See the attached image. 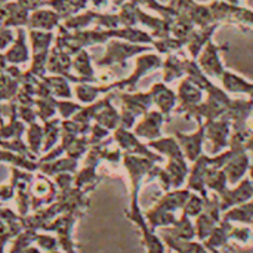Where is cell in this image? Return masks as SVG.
<instances>
[{"instance_id":"cell-1","label":"cell","mask_w":253,"mask_h":253,"mask_svg":"<svg viewBox=\"0 0 253 253\" xmlns=\"http://www.w3.org/2000/svg\"><path fill=\"white\" fill-rule=\"evenodd\" d=\"M150 50H153L151 44H138L120 39H111L105 43V52L96 61V67L110 68L114 65H126L130 58H136L138 55Z\"/></svg>"},{"instance_id":"cell-2","label":"cell","mask_w":253,"mask_h":253,"mask_svg":"<svg viewBox=\"0 0 253 253\" xmlns=\"http://www.w3.org/2000/svg\"><path fill=\"white\" fill-rule=\"evenodd\" d=\"M163 65V58L160 53H154V52H144L141 55H138L135 58V65H133V71L122 80H116L113 82L114 84V92H125V90H135L136 84L139 83V80L145 76H148L150 73L162 68Z\"/></svg>"},{"instance_id":"cell-3","label":"cell","mask_w":253,"mask_h":253,"mask_svg":"<svg viewBox=\"0 0 253 253\" xmlns=\"http://www.w3.org/2000/svg\"><path fill=\"white\" fill-rule=\"evenodd\" d=\"M215 22L234 24L243 30L253 28V10L242 4H230L224 0H213L209 3Z\"/></svg>"},{"instance_id":"cell-4","label":"cell","mask_w":253,"mask_h":253,"mask_svg":"<svg viewBox=\"0 0 253 253\" xmlns=\"http://www.w3.org/2000/svg\"><path fill=\"white\" fill-rule=\"evenodd\" d=\"M113 139L114 144L125 153V154H135L141 157H147L156 163H160L163 159L159 153H156L147 142H142L141 138H138L132 129H125V127H117L113 132Z\"/></svg>"},{"instance_id":"cell-5","label":"cell","mask_w":253,"mask_h":253,"mask_svg":"<svg viewBox=\"0 0 253 253\" xmlns=\"http://www.w3.org/2000/svg\"><path fill=\"white\" fill-rule=\"evenodd\" d=\"M80 216L82 215L79 213H61L53 221H50L42 231L53 233L64 253H77L76 245L73 242V228Z\"/></svg>"},{"instance_id":"cell-6","label":"cell","mask_w":253,"mask_h":253,"mask_svg":"<svg viewBox=\"0 0 253 253\" xmlns=\"http://www.w3.org/2000/svg\"><path fill=\"white\" fill-rule=\"evenodd\" d=\"M30 193H31V212H36L44 206H49L58 197V188L55 182L49 176L43 175L42 172L34 173Z\"/></svg>"},{"instance_id":"cell-7","label":"cell","mask_w":253,"mask_h":253,"mask_svg":"<svg viewBox=\"0 0 253 253\" xmlns=\"http://www.w3.org/2000/svg\"><path fill=\"white\" fill-rule=\"evenodd\" d=\"M205 127H206V139L212 145V154H219L230 147L233 126H231V120L227 116L205 122Z\"/></svg>"},{"instance_id":"cell-8","label":"cell","mask_w":253,"mask_h":253,"mask_svg":"<svg viewBox=\"0 0 253 253\" xmlns=\"http://www.w3.org/2000/svg\"><path fill=\"white\" fill-rule=\"evenodd\" d=\"M227 46H219L215 44L213 40H211L203 50L200 52V55L197 56V64L200 65V68L203 70V73L211 77V79H221V76L224 74V71L227 70L224 67L222 58H221V52L227 50Z\"/></svg>"},{"instance_id":"cell-9","label":"cell","mask_w":253,"mask_h":253,"mask_svg":"<svg viewBox=\"0 0 253 253\" xmlns=\"http://www.w3.org/2000/svg\"><path fill=\"white\" fill-rule=\"evenodd\" d=\"M199 127L194 132H176V139L184 151V156L188 162L194 163L200 156H203V145L206 141V127L205 122L197 123Z\"/></svg>"},{"instance_id":"cell-10","label":"cell","mask_w":253,"mask_h":253,"mask_svg":"<svg viewBox=\"0 0 253 253\" xmlns=\"http://www.w3.org/2000/svg\"><path fill=\"white\" fill-rule=\"evenodd\" d=\"M169 122L168 117L160 113L159 110H150L147 111L139 122H136L135 127H133V133L144 139L145 142L157 139L162 136V126Z\"/></svg>"},{"instance_id":"cell-11","label":"cell","mask_w":253,"mask_h":253,"mask_svg":"<svg viewBox=\"0 0 253 253\" xmlns=\"http://www.w3.org/2000/svg\"><path fill=\"white\" fill-rule=\"evenodd\" d=\"M203 89L194 83L190 77H184V80L179 83L178 86V92H176V96H178V105L173 111V114L176 116H182L187 110L199 105L203 102L205 96H203Z\"/></svg>"},{"instance_id":"cell-12","label":"cell","mask_w":253,"mask_h":253,"mask_svg":"<svg viewBox=\"0 0 253 253\" xmlns=\"http://www.w3.org/2000/svg\"><path fill=\"white\" fill-rule=\"evenodd\" d=\"M73 55H70L67 50L56 47L55 44L50 49L49 59H47V74H55V76H62L68 79L71 83H82V80L73 74Z\"/></svg>"},{"instance_id":"cell-13","label":"cell","mask_w":253,"mask_h":253,"mask_svg":"<svg viewBox=\"0 0 253 253\" xmlns=\"http://www.w3.org/2000/svg\"><path fill=\"white\" fill-rule=\"evenodd\" d=\"M4 56L9 64L22 65L31 59V47L28 43V31L24 27L15 28V40L13 43L4 50Z\"/></svg>"},{"instance_id":"cell-14","label":"cell","mask_w":253,"mask_h":253,"mask_svg":"<svg viewBox=\"0 0 253 253\" xmlns=\"http://www.w3.org/2000/svg\"><path fill=\"white\" fill-rule=\"evenodd\" d=\"M119 99L122 102V108L130 111L136 117H142L154 105L153 104V95L150 90L148 92L125 90V92L119 93Z\"/></svg>"},{"instance_id":"cell-15","label":"cell","mask_w":253,"mask_h":253,"mask_svg":"<svg viewBox=\"0 0 253 253\" xmlns=\"http://www.w3.org/2000/svg\"><path fill=\"white\" fill-rule=\"evenodd\" d=\"M151 95H153V104L157 105V110L160 113H163L168 120L170 117V114L175 111L176 105H178V96H176V92H173L168 83H165L163 80L162 82H157L151 86L150 89Z\"/></svg>"},{"instance_id":"cell-16","label":"cell","mask_w":253,"mask_h":253,"mask_svg":"<svg viewBox=\"0 0 253 253\" xmlns=\"http://www.w3.org/2000/svg\"><path fill=\"white\" fill-rule=\"evenodd\" d=\"M62 24V18L50 7H39L31 10L28 18V30H43V31H55Z\"/></svg>"},{"instance_id":"cell-17","label":"cell","mask_w":253,"mask_h":253,"mask_svg":"<svg viewBox=\"0 0 253 253\" xmlns=\"http://www.w3.org/2000/svg\"><path fill=\"white\" fill-rule=\"evenodd\" d=\"M114 92H108L102 96L99 110L95 114V123L104 126L105 129L114 132L120 126V111L113 105Z\"/></svg>"},{"instance_id":"cell-18","label":"cell","mask_w":253,"mask_h":253,"mask_svg":"<svg viewBox=\"0 0 253 253\" xmlns=\"http://www.w3.org/2000/svg\"><path fill=\"white\" fill-rule=\"evenodd\" d=\"M108 92H114V84L107 83V84H95L90 82H82V83H76L73 87V93L77 99V102L87 105L92 104L95 101L99 99V95H105Z\"/></svg>"},{"instance_id":"cell-19","label":"cell","mask_w":253,"mask_h":253,"mask_svg":"<svg viewBox=\"0 0 253 253\" xmlns=\"http://www.w3.org/2000/svg\"><path fill=\"white\" fill-rule=\"evenodd\" d=\"M251 199H253V184L251 179H242V182L233 188L228 190L225 193L221 194V211H227L228 208L233 206H239L242 203L249 202Z\"/></svg>"},{"instance_id":"cell-20","label":"cell","mask_w":253,"mask_h":253,"mask_svg":"<svg viewBox=\"0 0 253 253\" xmlns=\"http://www.w3.org/2000/svg\"><path fill=\"white\" fill-rule=\"evenodd\" d=\"M25 130L27 125L19 120L16 114V105L13 102H9V122L0 123V142L24 138Z\"/></svg>"},{"instance_id":"cell-21","label":"cell","mask_w":253,"mask_h":253,"mask_svg":"<svg viewBox=\"0 0 253 253\" xmlns=\"http://www.w3.org/2000/svg\"><path fill=\"white\" fill-rule=\"evenodd\" d=\"M71 70H73V74L77 76L82 82H90V83L98 82L96 71H95V67H93V62L87 49H80L73 56Z\"/></svg>"},{"instance_id":"cell-22","label":"cell","mask_w":253,"mask_h":253,"mask_svg":"<svg viewBox=\"0 0 253 253\" xmlns=\"http://www.w3.org/2000/svg\"><path fill=\"white\" fill-rule=\"evenodd\" d=\"M218 27H219V24H212V25H208L203 28H194V31L191 33V36L188 37V40L185 43L190 58L197 59V56L200 55L203 47L212 40Z\"/></svg>"},{"instance_id":"cell-23","label":"cell","mask_w":253,"mask_h":253,"mask_svg":"<svg viewBox=\"0 0 253 253\" xmlns=\"http://www.w3.org/2000/svg\"><path fill=\"white\" fill-rule=\"evenodd\" d=\"M219 80L222 89L227 93H242V95H248L249 98H253V83L248 79L242 77L240 74L231 70H225Z\"/></svg>"},{"instance_id":"cell-24","label":"cell","mask_w":253,"mask_h":253,"mask_svg":"<svg viewBox=\"0 0 253 253\" xmlns=\"http://www.w3.org/2000/svg\"><path fill=\"white\" fill-rule=\"evenodd\" d=\"M77 170H79V160H74L68 156H62L50 162L39 163V172H42L49 178H53L59 173H76Z\"/></svg>"},{"instance_id":"cell-25","label":"cell","mask_w":253,"mask_h":253,"mask_svg":"<svg viewBox=\"0 0 253 253\" xmlns=\"http://www.w3.org/2000/svg\"><path fill=\"white\" fill-rule=\"evenodd\" d=\"M147 144L150 145V148H153L160 156H166L168 160L169 159H182V157H185L176 136L175 138L173 136H163V138L160 136L157 139L148 141Z\"/></svg>"},{"instance_id":"cell-26","label":"cell","mask_w":253,"mask_h":253,"mask_svg":"<svg viewBox=\"0 0 253 253\" xmlns=\"http://www.w3.org/2000/svg\"><path fill=\"white\" fill-rule=\"evenodd\" d=\"M185 61L187 56H179L176 53H170L163 59V82L172 83L181 77H185Z\"/></svg>"},{"instance_id":"cell-27","label":"cell","mask_w":253,"mask_h":253,"mask_svg":"<svg viewBox=\"0 0 253 253\" xmlns=\"http://www.w3.org/2000/svg\"><path fill=\"white\" fill-rule=\"evenodd\" d=\"M6 7V18H4V27L10 28H19V27H27L28 25V18H30V10L19 4L16 0L15 1H7L4 3Z\"/></svg>"},{"instance_id":"cell-28","label":"cell","mask_w":253,"mask_h":253,"mask_svg":"<svg viewBox=\"0 0 253 253\" xmlns=\"http://www.w3.org/2000/svg\"><path fill=\"white\" fill-rule=\"evenodd\" d=\"M0 165H9L10 168H19L34 173L39 172V160H33L22 154L9 150H1V148H0Z\"/></svg>"},{"instance_id":"cell-29","label":"cell","mask_w":253,"mask_h":253,"mask_svg":"<svg viewBox=\"0 0 253 253\" xmlns=\"http://www.w3.org/2000/svg\"><path fill=\"white\" fill-rule=\"evenodd\" d=\"M24 139L27 142V147L30 150V153L37 157V160L40 159L42 153H43V141H44V135H43V123L34 122L31 125L27 126Z\"/></svg>"},{"instance_id":"cell-30","label":"cell","mask_w":253,"mask_h":253,"mask_svg":"<svg viewBox=\"0 0 253 253\" xmlns=\"http://www.w3.org/2000/svg\"><path fill=\"white\" fill-rule=\"evenodd\" d=\"M165 170L168 172L169 179H170V187H173V188H179L185 182L187 176L190 175V169H188L185 157H182V159H169Z\"/></svg>"},{"instance_id":"cell-31","label":"cell","mask_w":253,"mask_h":253,"mask_svg":"<svg viewBox=\"0 0 253 253\" xmlns=\"http://www.w3.org/2000/svg\"><path fill=\"white\" fill-rule=\"evenodd\" d=\"M96 15L98 10L95 9H84L67 19L62 21V25L70 30V31H79V30H86L90 28L92 25L95 27V21H96Z\"/></svg>"},{"instance_id":"cell-32","label":"cell","mask_w":253,"mask_h":253,"mask_svg":"<svg viewBox=\"0 0 253 253\" xmlns=\"http://www.w3.org/2000/svg\"><path fill=\"white\" fill-rule=\"evenodd\" d=\"M28 43L31 47V53L49 52L55 43V33L43 30H28Z\"/></svg>"},{"instance_id":"cell-33","label":"cell","mask_w":253,"mask_h":253,"mask_svg":"<svg viewBox=\"0 0 253 253\" xmlns=\"http://www.w3.org/2000/svg\"><path fill=\"white\" fill-rule=\"evenodd\" d=\"M47 87L50 89L52 95L58 99H71L73 98V87L71 82L62 76H55V74H46L42 77Z\"/></svg>"},{"instance_id":"cell-34","label":"cell","mask_w":253,"mask_h":253,"mask_svg":"<svg viewBox=\"0 0 253 253\" xmlns=\"http://www.w3.org/2000/svg\"><path fill=\"white\" fill-rule=\"evenodd\" d=\"M61 122L62 119L59 116L46 120L43 123V135H44V141H43V154L50 151L53 147H56L59 144L61 139Z\"/></svg>"},{"instance_id":"cell-35","label":"cell","mask_w":253,"mask_h":253,"mask_svg":"<svg viewBox=\"0 0 253 253\" xmlns=\"http://www.w3.org/2000/svg\"><path fill=\"white\" fill-rule=\"evenodd\" d=\"M19 80L10 77L4 70H0V102H12L19 90Z\"/></svg>"},{"instance_id":"cell-36","label":"cell","mask_w":253,"mask_h":253,"mask_svg":"<svg viewBox=\"0 0 253 253\" xmlns=\"http://www.w3.org/2000/svg\"><path fill=\"white\" fill-rule=\"evenodd\" d=\"M55 96H47V98H36L34 108L37 113V117L42 123L46 120H50L58 116L56 104H55Z\"/></svg>"},{"instance_id":"cell-37","label":"cell","mask_w":253,"mask_h":253,"mask_svg":"<svg viewBox=\"0 0 253 253\" xmlns=\"http://www.w3.org/2000/svg\"><path fill=\"white\" fill-rule=\"evenodd\" d=\"M225 221H237V222H252L253 221V200L242 203L234 209L228 211L224 216Z\"/></svg>"},{"instance_id":"cell-38","label":"cell","mask_w":253,"mask_h":253,"mask_svg":"<svg viewBox=\"0 0 253 253\" xmlns=\"http://www.w3.org/2000/svg\"><path fill=\"white\" fill-rule=\"evenodd\" d=\"M182 46H185V43L173 36L169 37H163V39H154L153 47L160 53V55H170V53H176L182 49Z\"/></svg>"},{"instance_id":"cell-39","label":"cell","mask_w":253,"mask_h":253,"mask_svg":"<svg viewBox=\"0 0 253 253\" xmlns=\"http://www.w3.org/2000/svg\"><path fill=\"white\" fill-rule=\"evenodd\" d=\"M138 6L141 7H147V9H151L154 12H157L160 16L166 18V19H175L178 16V10L173 7V6H168V4H162L159 0H133Z\"/></svg>"},{"instance_id":"cell-40","label":"cell","mask_w":253,"mask_h":253,"mask_svg":"<svg viewBox=\"0 0 253 253\" xmlns=\"http://www.w3.org/2000/svg\"><path fill=\"white\" fill-rule=\"evenodd\" d=\"M90 148V142H89V136L87 135H80L79 138H76L67 148L65 156L74 159V160H82L84 159V156L87 154Z\"/></svg>"},{"instance_id":"cell-41","label":"cell","mask_w":253,"mask_h":253,"mask_svg":"<svg viewBox=\"0 0 253 253\" xmlns=\"http://www.w3.org/2000/svg\"><path fill=\"white\" fill-rule=\"evenodd\" d=\"M36 236H37V231H36V230L24 228V230L12 240V248H10V252L9 253H24V251H25L28 246L34 245Z\"/></svg>"},{"instance_id":"cell-42","label":"cell","mask_w":253,"mask_h":253,"mask_svg":"<svg viewBox=\"0 0 253 253\" xmlns=\"http://www.w3.org/2000/svg\"><path fill=\"white\" fill-rule=\"evenodd\" d=\"M55 104H56V110H58V116L62 119V120H67V119H73L79 111L80 108L83 107V104L80 102H76L73 99H55Z\"/></svg>"},{"instance_id":"cell-43","label":"cell","mask_w":253,"mask_h":253,"mask_svg":"<svg viewBox=\"0 0 253 253\" xmlns=\"http://www.w3.org/2000/svg\"><path fill=\"white\" fill-rule=\"evenodd\" d=\"M34 245L39 246L43 252L46 253L58 251V248H59V243H58L56 236H52V234H49L47 231H44V233H39V231H37Z\"/></svg>"},{"instance_id":"cell-44","label":"cell","mask_w":253,"mask_h":253,"mask_svg":"<svg viewBox=\"0 0 253 253\" xmlns=\"http://www.w3.org/2000/svg\"><path fill=\"white\" fill-rule=\"evenodd\" d=\"M111 135H113L111 130H108V129H105L104 126H101V125H98V123L93 122L87 136H89L90 145H96V144H101V142L107 141Z\"/></svg>"},{"instance_id":"cell-45","label":"cell","mask_w":253,"mask_h":253,"mask_svg":"<svg viewBox=\"0 0 253 253\" xmlns=\"http://www.w3.org/2000/svg\"><path fill=\"white\" fill-rule=\"evenodd\" d=\"M15 105H16V114H18L19 120L24 122L27 126L34 123V122H39V117H37L34 105H18V104H15Z\"/></svg>"},{"instance_id":"cell-46","label":"cell","mask_w":253,"mask_h":253,"mask_svg":"<svg viewBox=\"0 0 253 253\" xmlns=\"http://www.w3.org/2000/svg\"><path fill=\"white\" fill-rule=\"evenodd\" d=\"M203 211V200L197 196H191L188 197L185 206H184V215L187 216H199Z\"/></svg>"},{"instance_id":"cell-47","label":"cell","mask_w":253,"mask_h":253,"mask_svg":"<svg viewBox=\"0 0 253 253\" xmlns=\"http://www.w3.org/2000/svg\"><path fill=\"white\" fill-rule=\"evenodd\" d=\"M53 182L58 188V193L67 191L74 187V173H59L53 176Z\"/></svg>"},{"instance_id":"cell-48","label":"cell","mask_w":253,"mask_h":253,"mask_svg":"<svg viewBox=\"0 0 253 253\" xmlns=\"http://www.w3.org/2000/svg\"><path fill=\"white\" fill-rule=\"evenodd\" d=\"M15 40V31L10 27H1L0 28V52H4Z\"/></svg>"},{"instance_id":"cell-49","label":"cell","mask_w":253,"mask_h":253,"mask_svg":"<svg viewBox=\"0 0 253 253\" xmlns=\"http://www.w3.org/2000/svg\"><path fill=\"white\" fill-rule=\"evenodd\" d=\"M12 199H15V184L9 181L7 184L0 185V202L7 203Z\"/></svg>"},{"instance_id":"cell-50","label":"cell","mask_w":253,"mask_h":253,"mask_svg":"<svg viewBox=\"0 0 253 253\" xmlns=\"http://www.w3.org/2000/svg\"><path fill=\"white\" fill-rule=\"evenodd\" d=\"M87 1H89V4H92V7H93L95 10H98V12L107 9V7L110 6V3H111V0H87Z\"/></svg>"},{"instance_id":"cell-51","label":"cell","mask_w":253,"mask_h":253,"mask_svg":"<svg viewBox=\"0 0 253 253\" xmlns=\"http://www.w3.org/2000/svg\"><path fill=\"white\" fill-rule=\"evenodd\" d=\"M7 65H9V62L4 56V52H0V70H6Z\"/></svg>"},{"instance_id":"cell-52","label":"cell","mask_w":253,"mask_h":253,"mask_svg":"<svg viewBox=\"0 0 253 253\" xmlns=\"http://www.w3.org/2000/svg\"><path fill=\"white\" fill-rule=\"evenodd\" d=\"M4 18H6V7H4V4H0V28L4 24Z\"/></svg>"},{"instance_id":"cell-53","label":"cell","mask_w":253,"mask_h":253,"mask_svg":"<svg viewBox=\"0 0 253 253\" xmlns=\"http://www.w3.org/2000/svg\"><path fill=\"white\" fill-rule=\"evenodd\" d=\"M43 251L39 248V246H34V245H31V246H28L25 251H24V253H42Z\"/></svg>"},{"instance_id":"cell-54","label":"cell","mask_w":253,"mask_h":253,"mask_svg":"<svg viewBox=\"0 0 253 253\" xmlns=\"http://www.w3.org/2000/svg\"><path fill=\"white\" fill-rule=\"evenodd\" d=\"M126 1H127V0H111V3H113L116 7H120V6H122L123 3H126Z\"/></svg>"},{"instance_id":"cell-55","label":"cell","mask_w":253,"mask_h":253,"mask_svg":"<svg viewBox=\"0 0 253 253\" xmlns=\"http://www.w3.org/2000/svg\"><path fill=\"white\" fill-rule=\"evenodd\" d=\"M249 175H251V181L253 184V159H251V168H249Z\"/></svg>"},{"instance_id":"cell-56","label":"cell","mask_w":253,"mask_h":253,"mask_svg":"<svg viewBox=\"0 0 253 253\" xmlns=\"http://www.w3.org/2000/svg\"><path fill=\"white\" fill-rule=\"evenodd\" d=\"M224 1H227L230 4H242V0H224Z\"/></svg>"},{"instance_id":"cell-57","label":"cell","mask_w":253,"mask_h":253,"mask_svg":"<svg viewBox=\"0 0 253 253\" xmlns=\"http://www.w3.org/2000/svg\"><path fill=\"white\" fill-rule=\"evenodd\" d=\"M0 114H1V116L4 114V107H3V102H0Z\"/></svg>"},{"instance_id":"cell-58","label":"cell","mask_w":253,"mask_h":253,"mask_svg":"<svg viewBox=\"0 0 253 253\" xmlns=\"http://www.w3.org/2000/svg\"><path fill=\"white\" fill-rule=\"evenodd\" d=\"M7 1H10V0H0V4H4V3H7Z\"/></svg>"},{"instance_id":"cell-59","label":"cell","mask_w":253,"mask_h":253,"mask_svg":"<svg viewBox=\"0 0 253 253\" xmlns=\"http://www.w3.org/2000/svg\"><path fill=\"white\" fill-rule=\"evenodd\" d=\"M47 253H64V252H58V251H53V252H47Z\"/></svg>"},{"instance_id":"cell-60","label":"cell","mask_w":253,"mask_h":253,"mask_svg":"<svg viewBox=\"0 0 253 253\" xmlns=\"http://www.w3.org/2000/svg\"><path fill=\"white\" fill-rule=\"evenodd\" d=\"M252 222H253V221H252Z\"/></svg>"}]
</instances>
